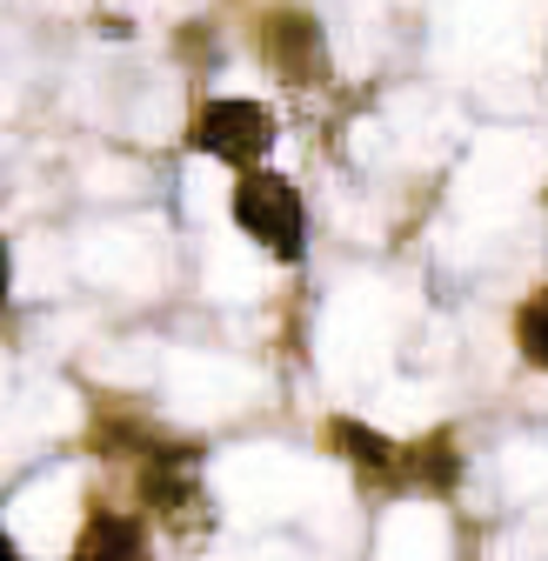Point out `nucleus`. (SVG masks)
Segmentation results:
<instances>
[{
  "mask_svg": "<svg viewBox=\"0 0 548 561\" xmlns=\"http://www.w3.org/2000/svg\"><path fill=\"white\" fill-rule=\"evenodd\" d=\"M334 448L349 455L355 468H368V474H381V468H395V448L375 435V428H362V421H334Z\"/></svg>",
  "mask_w": 548,
  "mask_h": 561,
  "instance_id": "nucleus-5",
  "label": "nucleus"
},
{
  "mask_svg": "<svg viewBox=\"0 0 548 561\" xmlns=\"http://www.w3.org/2000/svg\"><path fill=\"white\" fill-rule=\"evenodd\" d=\"M235 221H241V234H254L267 254H282V261L301 254V194H295L282 174L248 168L241 187H235Z\"/></svg>",
  "mask_w": 548,
  "mask_h": 561,
  "instance_id": "nucleus-1",
  "label": "nucleus"
},
{
  "mask_svg": "<svg viewBox=\"0 0 548 561\" xmlns=\"http://www.w3.org/2000/svg\"><path fill=\"white\" fill-rule=\"evenodd\" d=\"M515 334H522V355L535 362V368H548V288L522 308V321H515Z\"/></svg>",
  "mask_w": 548,
  "mask_h": 561,
  "instance_id": "nucleus-6",
  "label": "nucleus"
},
{
  "mask_svg": "<svg viewBox=\"0 0 548 561\" xmlns=\"http://www.w3.org/2000/svg\"><path fill=\"white\" fill-rule=\"evenodd\" d=\"M267 60L282 67L295 88H308V81H321V75H328L321 34H315V21H301V14H274V21H267Z\"/></svg>",
  "mask_w": 548,
  "mask_h": 561,
  "instance_id": "nucleus-3",
  "label": "nucleus"
},
{
  "mask_svg": "<svg viewBox=\"0 0 548 561\" xmlns=\"http://www.w3.org/2000/svg\"><path fill=\"white\" fill-rule=\"evenodd\" d=\"M194 148L215 154V161H235V168H254L267 148H274V114L254 107V101H208L194 114Z\"/></svg>",
  "mask_w": 548,
  "mask_h": 561,
  "instance_id": "nucleus-2",
  "label": "nucleus"
},
{
  "mask_svg": "<svg viewBox=\"0 0 548 561\" xmlns=\"http://www.w3.org/2000/svg\"><path fill=\"white\" fill-rule=\"evenodd\" d=\"M0 301H8V248H0Z\"/></svg>",
  "mask_w": 548,
  "mask_h": 561,
  "instance_id": "nucleus-9",
  "label": "nucleus"
},
{
  "mask_svg": "<svg viewBox=\"0 0 548 561\" xmlns=\"http://www.w3.org/2000/svg\"><path fill=\"white\" fill-rule=\"evenodd\" d=\"M422 455H429V488H448V481H455V461H448V442L435 435V442H429Z\"/></svg>",
  "mask_w": 548,
  "mask_h": 561,
  "instance_id": "nucleus-7",
  "label": "nucleus"
},
{
  "mask_svg": "<svg viewBox=\"0 0 548 561\" xmlns=\"http://www.w3.org/2000/svg\"><path fill=\"white\" fill-rule=\"evenodd\" d=\"M67 561H141V535H134L127 515H94L81 548L67 554Z\"/></svg>",
  "mask_w": 548,
  "mask_h": 561,
  "instance_id": "nucleus-4",
  "label": "nucleus"
},
{
  "mask_svg": "<svg viewBox=\"0 0 548 561\" xmlns=\"http://www.w3.org/2000/svg\"><path fill=\"white\" fill-rule=\"evenodd\" d=\"M0 561H21V548H14V541H8V535H0Z\"/></svg>",
  "mask_w": 548,
  "mask_h": 561,
  "instance_id": "nucleus-8",
  "label": "nucleus"
}]
</instances>
